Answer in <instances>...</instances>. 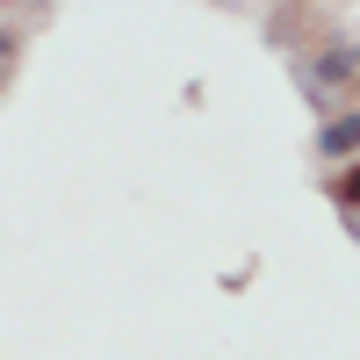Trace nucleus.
<instances>
[{
  "label": "nucleus",
  "instance_id": "2",
  "mask_svg": "<svg viewBox=\"0 0 360 360\" xmlns=\"http://www.w3.org/2000/svg\"><path fill=\"white\" fill-rule=\"evenodd\" d=\"M332 202H339V209H346V217H360V159H353V166H339V173H332Z\"/></svg>",
  "mask_w": 360,
  "mask_h": 360
},
{
  "label": "nucleus",
  "instance_id": "3",
  "mask_svg": "<svg viewBox=\"0 0 360 360\" xmlns=\"http://www.w3.org/2000/svg\"><path fill=\"white\" fill-rule=\"evenodd\" d=\"M353 86H360V72H353Z\"/></svg>",
  "mask_w": 360,
  "mask_h": 360
},
{
  "label": "nucleus",
  "instance_id": "1",
  "mask_svg": "<svg viewBox=\"0 0 360 360\" xmlns=\"http://www.w3.org/2000/svg\"><path fill=\"white\" fill-rule=\"evenodd\" d=\"M310 152H317L324 166H353V159H360V108H324Z\"/></svg>",
  "mask_w": 360,
  "mask_h": 360
}]
</instances>
